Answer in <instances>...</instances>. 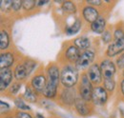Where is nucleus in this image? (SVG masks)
Instances as JSON below:
<instances>
[{
  "mask_svg": "<svg viewBox=\"0 0 124 118\" xmlns=\"http://www.w3.org/2000/svg\"><path fill=\"white\" fill-rule=\"evenodd\" d=\"M60 80L64 87L72 88L78 80V69L73 66H65L60 74Z\"/></svg>",
  "mask_w": 124,
  "mask_h": 118,
  "instance_id": "obj_1",
  "label": "nucleus"
},
{
  "mask_svg": "<svg viewBox=\"0 0 124 118\" xmlns=\"http://www.w3.org/2000/svg\"><path fill=\"white\" fill-rule=\"evenodd\" d=\"M93 88H92V83L90 82V79L88 78V75H83L82 80H81V85L79 88L80 96L82 99L85 101H90L92 100V95H93Z\"/></svg>",
  "mask_w": 124,
  "mask_h": 118,
  "instance_id": "obj_2",
  "label": "nucleus"
},
{
  "mask_svg": "<svg viewBox=\"0 0 124 118\" xmlns=\"http://www.w3.org/2000/svg\"><path fill=\"white\" fill-rule=\"evenodd\" d=\"M35 64L31 61H27L22 65H18L15 70V77L17 80H22L31 74Z\"/></svg>",
  "mask_w": 124,
  "mask_h": 118,
  "instance_id": "obj_3",
  "label": "nucleus"
},
{
  "mask_svg": "<svg viewBox=\"0 0 124 118\" xmlns=\"http://www.w3.org/2000/svg\"><path fill=\"white\" fill-rule=\"evenodd\" d=\"M94 59V53L92 51H85L80 57L77 61V68L78 69H86L89 67L90 64H92V62Z\"/></svg>",
  "mask_w": 124,
  "mask_h": 118,
  "instance_id": "obj_4",
  "label": "nucleus"
},
{
  "mask_svg": "<svg viewBox=\"0 0 124 118\" xmlns=\"http://www.w3.org/2000/svg\"><path fill=\"white\" fill-rule=\"evenodd\" d=\"M100 71L104 79H112L116 74V66L111 60H104L100 65Z\"/></svg>",
  "mask_w": 124,
  "mask_h": 118,
  "instance_id": "obj_5",
  "label": "nucleus"
},
{
  "mask_svg": "<svg viewBox=\"0 0 124 118\" xmlns=\"http://www.w3.org/2000/svg\"><path fill=\"white\" fill-rule=\"evenodd\" d=\"M108 95L107 92L104 88L101 87H97V88H93V95H92V100L93 104L95 105H103L107 101Z\"/></svg>",
  "mask_w": 124,
  "mask_h": 118,
  "instance_id": "obj_6",
  "label": "nucleus"
},
{
  "mask_svg": "<svg viewBox=\"0 0 124 118\" xmlns=\"http://www.w3.org/2000/svg\"><path fill=\"white\" fill-rule=\"evenodd\" d=\"M124 50V39L115 38V41L108 47L107 55L110 57L116 56Z\"/></svg>",
  "mask_w": 124,
  "mask_h": 118,
  "instance_id": "obj_7",
  "label": "nucleus"
},
{
  "mask_svg": "<svg viewBox=\"0 0 124 118\" xmlns=\"http://www.w3.org/2000/svg\"><path fill=\"white\" fill-rule=\"evenodd\" d=\"M13 79V74L10 69H1L0 71V89L4 90Z\"/></svg>",
  "mask_w": 124,
  "mask_h": 118,
  "instance_id": "obj_8",
  "label": "nucleus"
},
{
  "mask_svg": "<svg viewBox=\"0 0 124 118\" xmlns=\"http://www.w3.org/2000/svg\"><path fill=\"white\" fill-rule=\"evenodd\" d=\"M88 78L90 79V81L94 84H99L101 82V71H100V67H98L97 65H93L89 71H88Z\"/></svg>",
  "mask_w": 124,
  "mask_h": 118,
  "instance_id": "obj_9",
  "label": "nucleus"
},
{
  "mask_svg": "<svg viewBox=\"0 0 124 118\" xmlns=\"http://www.w3.org/2000/svg\"><path fill=\"white\" fill-rule=\"evenodd\" d=\"M31 86L34 90L36 91H44V89L47 86L46 78L44 75H37L32 78L31 80Z\"/></svg>",
  "mask_w": 124,
  "mask_h": 118,
  "instance_id": "obj_10",
  "label": "nucleus"
},
{
  "mask_svg": "<svg viewBox=\"0 0 124 118\" xmlns=\"http://www.w3.org/2000/svg\"><path fill=\"white\" fill-rule=\"evenodd\" d=\"M83 16L87 22H90L93 24L98 18V12L92 7H86L83 10Z\"/></svg>",
  "mask_w": 124,
  "mask_h": 118,
  "instance_id": "obj_11",
  "label": "nucleus"
},
{
  "mask_svg": "<svg viewBox=\"0 0 124 118\" xmlns=\"http://www.w3.org/2000/svg\"><path fill=\"white\" fill-rule=\"evenodd\" d=\"M61 99L64 101V103L68 104V105H72L76 102V93L75 90L72 89L71 88H66L61 94Z\"/></svg>",
  "mask_w": 124,
  "mask_h": 118,
  "instance_id": "obj_12",
  "label": "nucleus"
},
{
  "mask_svg": "<svg viewBox=\"0 0 124 118\" xmlns=\"http://www.w3.org/2000/svg\"><path fill=\"white\" fill-rule=\"evenodd\" d=\"M15 59L14 55L11 52H5L2 53L0 56V67L1 69H8L10 66L13 65Z\"/></svg>",
  "mask_w": 124,
  "mask_h": 118,
  "instance_id": "obj_13",
  "label": "nucleus"
},
{
  "mask_svg": "<svg viewBox=\"0 0 124 118\" xmlns=\"http://www.w3.org/2000/svg\"><path fill=\"white\" fill-rule=\"evenodd\" d=\"M80 55H81L80 50L78 48H77L76 46H71L66 51V56L70 61H73V62L77 63V61L80 57Z\"/></svg>",
  "mask_w": 124,
  "mask_h": 118,
  "instance_id": "obj_14",
  "label": "nucleus"
},
{
  "mask_svg": "<svg viewBox=\"0 0 124 118\" xmlns=\"http://www.w3.org/2000/svg\"><path fill=\"white\" fill-rule=\"evenodd\" d=\"M75 106H76V109H77V111H78L79 114L87 115L89 113V109H88L87 105L85 104V100L84 99L77 97L76 102H75Z\"/></svg>",
  "mask_w": 124,
  "mask_h": 118,
  "instance_id": "obj_15",
  "label": "nucleus"
},
{
  "mask_svg": "<svg viewBox=\"0 0 124 118\" xmlns=\"http://www.w3.org/2000/svg\"><path fill=\"white\" fill-rule=\"evenodd\" d=\"M48 75H49V81L58 85V81H59V78H60V74H59V71H58L57 67H55V66L50 67L49 70H48Z\"/></svg>",
  "mask_w": 124,
  "mask_h": 118,
  "instance_id": "obj_16",
  "label": "nucleus"
},
{
  "mask_svg": "<svg viewBox=\"0 0 124 118\" xmlns=\"http://www.w3.org/2000/svg\"><path fill=\"white\" fill-rule=\"evenodd\" d=\"M105 25H106L105 19L103 17H98L97 20H95L92 24V30L95 33H103L104 29H105Z\"/></svg>",
  "mask_w": 124,
  "mask_h": 118,
  "instance_id": "obj_17",
  "label": "nucleus"
},
{
  "mask_svg": "<svg viewBox=\"0 0 124 118\" xmlns=\"http://www.w3.org/2000/svg\"><path fill=\"white\" fill-rule=\"evenodd\" d=\"M57 86L56 84L51 82V81H48L47 82V86L44 91H43V94L48 97V98H53L55 94H56V88H57Z\"/></svg>",
  "mask_w": 124,
  "mask_h": 118,
  "instance_id": "obj_18",
  "label": "nucleus"
},
{
  "mask_svg": "<svg viewBox=\"0 0 124 118\" xmlns=\"http://www.w3.org/2000/svg\"><path fill=\"white\" fill-rule=\"evenodd\" d=\"M90 44H91V42H90L89 38H87L85 36L78 37V38H77L75 40V45L79 50H86V49H88L90 47Z\"/></svg>",
  "mask_w": 124,
  "mask_h": 118,
  "instance_id": "obj_19",
  "label": "nucleus"
},
{
  "mask_svg": "<svg viewBox=\"0 0 124 118\" xmlns=\"http://www.w3.org/2000/svg\"><path fill=\"white\" fill-rule=\"evenodd\" d=\"M62 10L66 14H74V13H76L77 8H76L75 4L72 3L71 1H65L62 5Z\"/></svg>",
  "mask_w": 124,
  "mask_h": 118,
  "instance_id": "obj_20",
  "label": "nucleus"
},
{
  "mask_svg": "<svg viewBox=\"0 0 124 118\" xmlns=\"http://www.w3.org/2000/svg\"><path fill=\"white\" fill-rule=\"evenodd\" d=\"M0 40H1V44H0V48L1 50H5L8 48L9 46V35L7 33L6 30H1L0 32Z\"/></svg>",
  "mask_w": 124,
  "mask_h": 118,
  "instance_id": "obj_21",
  "label": "nucleus"
},
{
  "mask_svg": "<svg viewBox=\"0 0 124 118\" xmlns=\"http://www.w3.org/2000/svg\"><path fill=\"white\" fill-rule=\"evenodd\" d=\"M80 28H81V23H80V21L78 20V21H76L74 23V25H72L71 27L66 29V33L68 35H74L77 32H78V30H80Z\"/></svg>",
  "mask_w": 124,
  "mask_h": 118,
  "instance_id": "obj_22",
  "label": "nucleus"
},
{
  "mask_svg": "<svg viewBox=\"0 0 124 118\" xmlns=\"http://www.w3.org/2000/svg\"><path fill=\"white\" fill-rule=\"evenodd\" d=\"M24 98H25L27 101L31 102V103H34V102L36 101V95H35L34 91H33L32 89H31L30 88H26V91H25V93H24Z\"/></svg>",
  "mask_w": 124,
  "mask_h": 118,
  "instance_id": "obj_23",
  "label": "nucleus"
},
{
  "mask_svg": "<svg viewBox=\"0 0 124 118\" xmlns=\"http://www.w3.org/2000/svg\"><path fill=\"white\" fill-rule=\"evenodd\" d=\"M115 86H116V83L113 79H104V88L106 90H109V91L114 90Z\"/></svg>",
  "mask_w": 124,
  "mask_h": 118,
  "instance_id": "obj_24",
  "label": "nucleus"
},
{
  "mask_svg": "<svg viewBox=\"0 0 124 118\" xmlns=\"http://www.w3.org/2000/svg\"><path fill=\"white\" fill-rule=\"evenodd\" d=\"M15 104H16V108H18V109H20V110H25V111H29V110H30V107L27 106L26 104L23 102V100L20 99V98L16 99Z\"/></svg>",
  "mask_w": 124,
  "mask_h": 118,
  "instance_id": "obj_25",
  "label": "nucleus"
},
{
  "mask_svg": "<svg viewBox=\"0 0 124 118\" xmlns=\"http://www.w3.org/2000/svg\"><path fill=\"white\" fill-rule=\"evenodd\" d=\"M36 5V1L34 0H25L23 1V8L25 10H31Z\"/></svg>",
  "mask_w": 124,
  "mask_h": 118,
  "instance_id": "obj_26",
  "label": "nucleus"
},
{
  "mask_svg": "<svg viewBox=\"0 0 124 118\" xmlns=\"http://www.w3.org/2000/svg\"><path fill=\"white\" fill-rule=\"evenodd\" d=\"M0 4H1V9L4 10L5 8V11H7L8 9H10V7L13 6V1H0Z\"/></svg>",
  "mask_w": 124,
  "mask_h": 118,
  "instance_id": "obj_27",
  "label": "nucleus"
},
{
  "mask_svg": "<svg viewBox=\"0 0 124 118\" xmlns=\"http://www.w3.org/2000/svg\"><path fill=\"white\" fill-rule=\"evenodd\" d=\"M21 7H23V1H20V0H15V1H13V6H12V8H13L15 11H18Z\"/></svg>",
  "mask_w": 124,
  "mask_h": 118,
  "instance_id": "obj_28",
  "label": "nucleus"
},
{
  "mask_svg": "<svg viewBox=\"0 0 124 118\" xmlns=\"http://www.w3.org/2000/svg\"><path fill=\"white\" fill-rule=\"evenodd\" d=\"M112 38V35L109 31H104L103 32V35H102V40L104 41V43H108L109 41L111 40Z\"/></svg>",
  "mask_w": 124,
  "mask_h": 118,
  "instance_id": "obj_29",
  "label": "nucleus"
},
{
  "mask_svg": "<svg viewBox=\"0 0 124 118\" xmlns=\"http://www.w3.org/2000/svg\"><path fill=\"white\" fill-rule=\"evenodd\" d=\"M115 38H119V39H124V32L121 30H116L115 31V34H114Z\"/></svg>",
  "mask_w": 124,
  "mask_h": 118,
  "instance_id": "obj_30",
  "label": "nucleus"
},
{
  "mask_svg": "<svg viewBox=\"0 0 124 118\" xmlns=\"http://www.w3.org/2000/svg\"><path fill=\"white\" fill-rule=\"evenodd\" d=\"M0 105H1V113H4V111L6 112V111L10 109L9 105H8L7 103H5V102H3V101L0 102Z\"/></svg>",
  "mask_w": 124,
  "mask_h": 118,
  "instance_id": "obj_31",
  "label": "nucleus"
},
{
  "mask_svg": "<svg viewBox=\"0 0 124 118\" xmlns=\"http://www.w3.org/2000/svg\"><path fill=\"white\" fill-rule=\"evenodd\" d=\"M116 64H117V66L119 67V68H124V53L123 54H121L120 55V57L117 59V61H116Z\"/></svg>",
  "mask_w": 124,
  "mask_h": 118,
  "instance_id": "obj_32",
  "label": "nucleus"
},
{
  "mask_svg": "<svg viewBox=\"0 0 124 118\" xmlns=\"http://www.w3.org/2000/svg\"><path fill=\"white\" fill-rule=\"evenodd\" d=\"M16 118H31V116L27 112H21L20 111V112H18L16 114Z\"/></svg>",
  "mask_w": 124,
  "mask_h": 118,
  "instance_id": "obj_33",
  "label": "nucleus"
},
{
  "mask_svg": "<svg viewBox=\"0 0 124 118\" xmlns=\"http://www.w3.org/2000/svg\"><path fill=\"white\" fill-rule=\"evenodd\" d=\"M20 87H21V86H20L19 84H14V85H13V87L11 88V93H13V94L16 93V92L19 90Z\"/></svg>",
  "mask_w": 124,
  "mask_h": 118,
  "instance_id": "obj_34",
  "label": "nucleus"
},
{
  "mask_svg": "<svg viewBox=\"0 0 124 118\" xmlns=\"http://www.w3.org/2000/svg\"><path fill=\"white\" fill-rule=\"evenodd\" d=\"M88 2V4H91V5H95V6H99L100 4H101V1H99V0H88L87 1Z\"/></svg>",
  "mask_w": 124,
  "mask_h": 118,
  "instance_id": "obj_35",
  "label": "nucleus"
},
{
  "mask_svg": "<svg viewBox=\"0 0 124 118\" xmlns=\"http://www.w3.org/2000/svg\"><path fill=\"white\" fill-rule=\"evenodd\" d=\"M49 1H36V4L38 6H42V5H45V4H48Z\"/></svg>",
  "mask_w": 124,
  "mask_h": 118,
  "instance_id": "obj_36",
  "label": "nucleus"
},
{
  "mask_svg": "<svg viewBox=\"0 0 124 118\" xmlns=\"http://www.w3.org/2000/svg\"><path fill=\"white\" fill-rule=\"evenodd\" d=\"M121 91H122V93L124 94V80L122 81V83H121Z\"/></svg>",
  "mask_w": 124,
  "mask_h": 118,
  "instance_id": "obj_37",
  "label": "nucleus"
},
{
  "mask_svg": "<svg viewBox=\"0 0 124 118\" xmlns=\"http://www.w3.org/2000/svg\"><path fill=\"white\" fill-rule=\"evenodd\" d=\"M35 118H44V117H43L42 115H40V114H37V115H36V117H35Z\"/></svg>",
  "mask_w": 124,
  "mask_h": 118,
  "instance_id": "obj_38",
  "label": "nucleus"
},
{
  "mask_svg": "<svg viewBox=\"0 0 124 118\" xmlns=\"http://www.w3.org/2000/svg\"><path fill=\"white\" fill-rule=\"evenodd\" d=\"M8 118H12V117H8Z\"/></svg>",
  "mask_w": 124,
  "mask_h": 118,
  "instance_id": "obj_39",
  "label": "nucleus"
},
{
  "mask_svg": "<svg viewBox=\"0 0 124 118\" xmlns=\"http://www.w3.org/2000/svg\"><path fill=\"white\" fill-rule=\"evenodd\" d=\"M123 74H124V73H123Z\"/></svg>",
  "mask_w": 124,
  "mask_h": 118,
  "instance_id": "obj_40",
  "label": "nucleus"
}]
</instances>
